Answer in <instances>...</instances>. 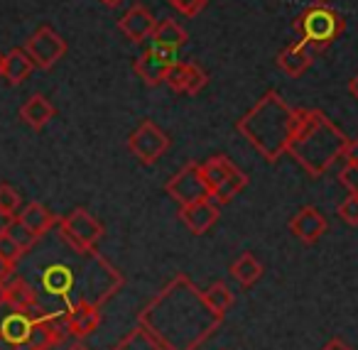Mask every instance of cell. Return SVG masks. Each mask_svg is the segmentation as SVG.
Instances as JSON below:
<instances>
[{
  "label": "cell",
  "mask_w": 358,
  "mask_h": 350,
  "mask_svg": "<svg viewBox=\"0 0 358 350\" xmlns=\"http://www.w3.org/2000/svg\"><path fill=\"white\" fill-rule=\"evenodd\" d=\"M338 182L348 189V194H358V164H348L338 172Z\"/></svg>",
  "instance_id": "36"
},
{
  "label": "cell",
  "mask_w": 358,
  "mask_h": 350,
  "mask_svg": "<svg viewBox=\"0 0 358 350\" xmlns=\"http://www.w3.org/2000/svg\"><path fill=\"white\" fill-rule=\"evenodd\" d=\"M245 187H248V177H245V172L236 169V172L231 174V177L226 179V182L221 184L216 191H211V198H214L219 206H226V203H229L234 196H238V194L243 191Z\"/></svg>",
  "instance_id": "27"
},
{
  "label": "cell",
  "mask_w": 358,
  "mask_h": 350,
  "mask_svg": "<svg viewBox=\"0 0 358 350\" xmlns=\"http://www.w3.org/2000/svg\"><path fill=\"white\" fill-rule=\"evenodd\" d=\"M348 91L353 94V99H358V74L351 79V84H348Z\"/></svg>",
  "instance_id": "41"
},
{
  "label": "cell",
  "mask_w": 358,
  "mask_h": 350,
  "mask_svg": "<svg viewBox=\"0 0 358 350\" xmlns=\"http://www.w3.org/2000/svg\"><path fill=\"white\" fill-rule=\"evenodd\" d=\"M221 321L224 316L211 309L204 291L182 272L174 275L138 316V323H143L164 350H196L216 333Z\"/></svg>",
  "instance_id": "1"
},
{
  "label": "cell",
  "mask_w": 358,
  "mask_h": 350,
  "mask_svg": "<svg viewBox=\"0 0 358 350\" xmlns=\"http://www.w3.org/2000/svg\"><path fill=\"white\" fill-rule=\"evenodd\" d=\"M13 275H15V265H13V262H8V260H3V257H0V286L6 284V282L10 279Z\"/></svg>",
  "instance_id": "38"
},
{
  "label": "cell",
  "mask_w": 358,
  "mask_h": 350,
  "mask_svg": "<svg viewBox=\"0 0 358 350\" xmlns=\"http://www.w3.org/2000/svg\"><path fill=\"white\" fill-rule=\"evenodd\" d=\"M32 328V319L25 311H10L0 326V338L10 340V343H27Z\"/></svg>",
  "instance_id": "22"
},
{
  "label": "cell",
  "mask_w": 358,
  "mask_h": 350,
  "mask_svg": "<svg viewBox=\"0 0 358 350\" xmlns=\"http://www.w3.org/2000/svg\"><path fill=\"white\" fill-rule=\"evenodd\" d=\"M327 218L322 216V211L314 206H304L289 221V231L297 240H302L304 245H314L319 238L327 233Z\"/></svg>",
  "instance_id": "13"
},
{
  "label": "cell",
  "mask_w": 358,
  "mask_h": 350,
  "mask_svg": "<svg viewBox=\"0 0 358 350\" xmlns=\"http://www.w3.org/2000/svg\"><path fill=\"white\" fill-rule=\"evenodd\" d=\"M13 221H15V216L0 208V235H3V233H8V228L13 226Z\"/></svg>",
  "instance_id": "39"
},
{
  "label": "cell",
  "mask_w": 358,
  "mask_h": 350,
  "mask_svg": "<svg viewBox=\"0 0 358 350\" xmlns=\"http://www.w3.org/2000/svg\"><path fill=\"white\" fill-rule=\"evenodd\" d=\"M346 143V135L322 110L302 108L297 133H294L287 152L297 159V164L309 177H322L338 157H343Z\"/></svg>",
  "instance_id": "3"
},
{
  "label": "cell",
  "mask_w": 358,
  "mask_h": 350,
  "mask_svg": "<svg viewBox=\"0 0 358 350\" xmlns=\"http://www.w3.org/2000/svg\"><path fill=\"white\" fill-rule=\"evenodd\" d=\"M167 3H169V6H172V3H174V0H167Z\"/></svg>",
  "instance_id": "45"
},
{
  "label": "cell",
  "mask_w": 358,
  "mask_h": 350,
  "mask_svg": "<svg viewBox=\"0 0 358 350\" xmlns=\"http://www.w3.org/2000/svg\"><path fill=\"white\" fill-rule=\"evenodd\" d=\"M206 81H209V76H206V71L201 69L199 64H189V76H187V91L185 94H199L201 89L206 86Z\"/></svg>",
  "instance_id": "34"
},
{
  "label": "cell",
  "mask_w": 358,
  "mask_h": 350,
  "mask_svg": "<svg viewBox=\"0 0 358 350\" xmlns=\"http://www.w3.org/2000/svg\"><path fill=\"white\" fill-rule=\"evenodd\" d=\"M167 194L172 201H177L179 206H189V203L204 201L211 196V189L206 184L204 174H201V164L189 162L179 169L172 179L167 182Z\"/></svg>",
  "instance_id": "7"
},
{
  "label": "cell",
  "mask_w": 358,
  "mask_h": 350,
  "mask_svg": "<svg viewBox=\"0 0 358 350\" xmlns=\"http://www.w3.org/2000/svg\"><path fill=\"white\" fill-rule=\"evenodd\" d=\"M128 150L140 164H155L169 150V138L159 125H155L152 120H145L138 130L130 133Z\"/></svg>",
  "instance_id": "8"
},
{
  "label": "cell",
  "mask_w": 358,
  "mask_h": 350,
  "mask_svg": "<svg viewBox=\"0 0 358 350\" xmlns=\"http://www.w3.org/2000/svg\"><path fill=\"white\" fill-rule=\"evenodd\" d=\"M17 221L22 223V226H27L32 233H35L37 238H45L47 233L52 231V228L57 226V216L50 211V208H45L42 203L32 201L27 203L25 208H22L20 213H17Z\"/></svg>",
  "instance_id": "18"
},
{
  "label": "cell",
  "mask_w": 358,
  "mask_h": 350,
  "mask_svg": "<svg viewBox=\"0 0 358 350\" xmlns=\"http://www.w3.org/2000/svg\"><path fill=\"white\" fill-rule=\"evenodd\" d=\"M155 27H157V22H155L152 13H150L145 6H133L118 20V30L123 32L130 42L150 40V37H152V32H155Z\"/></svg>",
  "instance_id": "15"
},
{
  "label": "cell",
  "mask_w": 358,
  "mask_h": 350,
  "mask_svg": "<svg viewBox=\"0 0 358 350\" xmlns=\"http://www.w3.org/2000/svg\"><path fill=\"white\" fill-rule=\"evenodd\" d=\"M55 113H57L55 105H52L50 99H45L42 94L30 96V99H27L25 103H22V108H20V118L35 130L45 128V125L55 118Z\"/></svg>",
  "instance_id": "20"
},
{
  "label": "cell",
  "mask_w": 358,
  "mask_h": 350,
  "mask_svg": "<svg viewBox=\"0 0 358 350\" xmlns=\"http://www.w3.org/2000/svg\"><path fill=\"white\" fill-rule=\"evenodd\" d=\"M22 255H25V250L13 240L10 233H3V235H0V257L8 260V262H13V265L17 267V262L22 260Z\"/></svg>",
  "instance_id": "31"
},
{
  "label": "cell",
  "mask_w": 358,
  "mask_h": 350,
  "mask_svg": "<svg viewBox=\"0 0 358 350\" xmlns=\"http://www.w3.org/2000/svg\"><path fill=\"white\" fill-rule=\"evenodd\" d=\"M32 69H35V61L30 59V54L25 50H10L6 54V74H3V79L8 84L17 86L32 74Z\"/></svg>",
  "instance_id": "21"
},
{
  "label": "cell",
  "mask_w": 358,
  "mask_h": 350,
  "mask_svg": "<svg viewBox=\"0 0 358 350\" xmlns=\"http://www.w3.org/2000/svg\"><path fill=\"white\" fill-rule=\"evenodd\" d=\"M3 74H6V54L0 52V79H3Z\"/></svg>",
  "instance_id": "42"
},
{
  "label": "cell",
  "mask_w": 358,
  "mask_h": 350,
  "mask_svg": "<svg viewBox=\"0 0 358 350\" xmlns=\"http://www.w3.org/2000/svg\"><path fill=\"white\" fill-rule=\"evenodd\" d=\"M66 350H89V348H86L84 343H74V345H69Z\"/></svg>",
  "instance_id": "44"
},
{
  "label": "cell",
  "mask_w": 358,
  "mask_h": 350,
  "mask_svg": "<svg viewBox=\"0 0 358 350\" xmlns=\"http://www.w3.org/2000/svg\"><path fill=\"white\" fill-rule=\"evenodd\" d=\"M0 289H3V299L17 311H25V309H30L32 304H37V291L32 289L25 282V277H20V275H13Z\"/></svg>",
  "instance_id": "19"
},
{
  "label": "cell",
  "mask_w": 358,
  "mask_h": 350,
  "mask_svg": "<svg viewBox=\"0 0 358 350\" xmlns=\"http://www.w3.org/2000/svg\"><path fill=\"white\" fill-rule=\"evenodd\" d=\"M101 3H103V6H108V8H115L118 3H123V0H101Z\"/></svg>",
  "instance_id": "43"
},
{
  "label": "cell",
  "mask_w": 358,
  "mask_h": 350,
  "mask_svg": "<svg viewBox=\"0 0 358 350\" xmlns=\"http://www.w3.org/2000/svg\"><path fill=\"white\" fill-rule=\"evenodd\" d=\"M314 54H317V52H314L312 47L304 45L302 40H297V42H292V45H287L278 54V66L287 76H302L304 71L314 64Z\"/></svg>",
  "instance_id": "16"
},
{
  "label": "cell",
  "mask_w": 358,
  "mask_h": 350,
  "mask_svg": "<svg viewBox=\"0 0 358 350\" xmlns=\"http://www.w3.org/2000/svg\"><path fill=\"white\" fill-rule=\"evenodd\" d=\"M204 296H206V301H209L211 309L221 316H226V311L234 306V291L226 286V282H214V284L204 291Z\"/></svg>",
  "instance_id": "28"
},
{
  "label": "cell",
  "mask_w": 358,
  "mask_h": 350,
  "mask_svg": "<svg viewBox=\"0 0 358 350\" xmlns=\"http://www.w3.org/2000/svg\"><path fill=\"white\" fill-rule=\"evenodd\" d=\"M322 350H353V348H351V345H348V343H343L341 338H331L327 345H324Z\"/></svg>",
  "instance_id": "40"
},
{
  "label": "cell",
  "mask_w": 358,
  "mask_h": 350,
  "mask_svg": "<svg viewBox=\"0 0 358 350\" xmlns=\"http://www.w3.org/2000/svg\"><path fill=\"white\" fill-rule=\"evenodd\" d=\"M113 350H164V348L157 343V338H155L143 323H138L133 330L125 333L123 340H118V343L113 345Z\"/></svg>",
  "instance_id": "26"
},
{
  "label": "cell",
  "mask_w": 358,
  "mask_h": 350,
  "mask_svg": "<svg viewBox=\"0 0 358 350\" xmlns=\"http://www.w3.org/2000/svg\"><path fill=\"white\" fill-rule=\"evenodd\" d=\"M338 216L341 221H346L348 226H358V194H348L341 203H338Z\"/></svg>",
  "instance_id": "32"
},
{
  "label": "cell",
  "mask_w": 358,
  "mask_h": 350,
  "mask_svg": "<svg viewBox=\"0 0 358 350\" xmlns=\"http://www.w3.org/2000/svg\"><path fill=\"white\" fill-rule=\"evenodd\" d=\"M346 22H343V15L331 8L324 0H317L309 8H304L302 13L294 20V30H297L299 40L304 45H309L314 52H324L338 40V35L343 32Z\"/></svg>",
  "instance_id": "4"
},
{
  "label": "cell",
  "mask_w": 358,
  "mask_h": 350,
  "mask_svg": "<svg viewBox=\"0 0 358 350\" xmlns=\"http://www.w3.org/2000/svg\"><path fill=\"white\" fill-rule=\"evenodd\" d=\"M236 169L238 167H236L226 154H216V157H209L204 164H201V174H204V179H206V184H209L211 191H216V189H219L221 184H224L226 179L236 172Z\"/></svg>",
  "instance_id": "23"
},
{
  "label": "cell",
  "mask_w": 358,
  "mask_h": 350,
  "mask_svg": "<svg viewBox=\"0 0 358 350\" xmlns=\"http://www.w3.org/2000/svg\"><path fill=\"white\" fill-rule=\"evenodd\" d=\"M0 208L15 216L20 208V194L10 187V184H0Z\"/></svg>",
  "instance_id": "33"
},
{
  "label": "cell",
  "mask_w": 358,
  "mask_h": 350,
  "mask_svg": "<svg viewBox=\"0 0 358 350\" xmlns=\"http://www.w3.org/2000/svg\"><path fill=\"white\" fill-rule=\"evenodd\" d=\"M64 314L66 323H69V333L74 338H86V335H91L101 326V306L91 304L86 299L71 301Z\"/></svg>",
  "instance_id": "12"
},
{
  "label": "cell",
  "mask_w": 358,
  "mask_h": 350,
  "mask_svg": "<svg viewBox=\"0 0 358 350\" xmlns=\"http://www.w3.org/2000/svg\"><path fill=\"white\" fill-rule=\"evenodd\" d=\"M66 335H71L69 323H66V314H62V316L47 314L45 319L32 321L27 343H30L32 350H52L64 343Z\"/></svg>",
  "instance_id": "11"
},
{
  "label": "cell",
  "mask_w": 358,
  "mask_h": 350,
  "mask_svg": "<svg viewBox=\"0 0 358 350\" xmlns=\"http://www.w3.org/2000/svg\"><path fill=\"white\" fill-rule=\"evenodd\" d=\"M123 286V275L115 267H110L99 252H86L84 265V289L79 299H86L91 304L101 306Z\"/></svg>",
  "instance_id": "5"
},
{
  "label": "cell",
  "mask_w": 358,
  "mask_h": 350,
  "mask_svg": "<svg viewBox=\"0 0 358 350\" xmlns=\"http://www.w3.org/2000/svg\"><path fill=\"white\" fill-rule=\"evenodd\" d=\"M8 233H10V235H13V240H15L17 245H20L25 252H27V250H32V247L37 245V240H40V238H37L35 233L30 231V228H27V226H22V223L17 221V216H15V221H13V226L8 228Z\"/></svg>",
  "instance_id": "30"
},
{
  "label": "cell",
  "mask_w": 358,
  "mask_h": 350,
  "mask_svg": "<svg viewBox=\"0 0 358 350\" xmlns=\"http://www.w3.org/2000/svg\"><path fill=\"white\" fill-rule=\"evenodd\" d=\"M152 45H162V47H174V50H179V47H185L187 45V30L179 22L174 20H162L157 22V27H155L152 32Z\"/></svg>",
  "instance_id": "25"
},
{
  "label": "cell",
  "mask_w": 358,
  "mask_h": 350,
  "mask_svg": "<svg viewBox=\"0 0 358 350\" xmlns=\"http://www.w3.org/2000/svg\"><path fill=\"white\" fill-rule=\"evenodd\" d=\"M25 52L30 54V59L35 61L37 69L47 71L66 54V40L59 32L52 30V27H40V30L30 35V40H27V45H25Z\"/></svg>",
  "instance_id": "9"
},
{
  "label": "cell",
  "mask_w": 358,
  "mask_h": 350,
  "mask_svg": "<svg viewBox=\"0 0 358 350\" xmlns=\"http://www.w3.org/2000/svg\"><path fill=\"white\" fill-rule=\"evenodd\" d=\"M299 115L302 108H292L278 91H268L238 120L236 128L265 162H278L289 150V143L297 133Z\"/></svg>",
  "instance_id": "2"
},
{
  "label": "cell",
  "mask_w": 358,
  "mask_h": 350,
  "mask_svg": "<svg viewBox=\"0 0 358 350\" xmlns=\"http://www.w3.org/2000/svg\"><path fill=\"white\" fill-rule=\"evenodd\" d=\"M174 61H179V50H174V47L152 45L150 50H145L143 54L135 59L133 69L148 86H159V84H164L167 69L174 64Z\"/></svg>",
  "instance_id": "10"
},
{
  "label": "cell",
  "mask_w": 358,
  "mask_h": 350,
  "mask_svg": "<svg viewBox=\"0 0 358 350\" xmlns=\"http://www.w3.org/2000/svg\"><path fill=\"white\" fill-rule=\"evenodd\" d=\"M187 76H189V61H174L167 69L164 84L174 91V94H185L187 91Z\"/></svg>",
  "instance_id": "29"
},
{
  "label": "cell",
  "mask_w": 358,
  "mask_h": 350,
  "mask_svg": "<svg viewBox=\"0 0 358 350\" xmlns=\"http://www.w3.org/2000/svg\"><path fill=\"white\" fill-rule=\"evenodd\" d=\"M343 159L348 164H358V138L356 140H348L346 150H343Z\"/></svg>",
  "instance_id": "37"
},
{
  "label": "cell",
  "mask_w": 358,
  "mask_h": 350,
  "mask_svg": "<svg viewBox=\"0 0 358 350\" xmlns=\"http://www.w3.org/2000/svg\"><path fill=\"white\" fill-rule=\"evenodd\" d=\"M221 216V206L214 198H204V201L189 203V206H179V218L185 221V226L189 228L194 235H204Z\"/></svg>",
  "instance_id": "14"
},
{
  "label": "cell",
  "mask_w": 358,
  "mask_h": 350,
  "mask_svg": "<svg viewBox=\"0 0 358 350\" xmlns=\"http://www.w3.org/2000/svg\"><path fill=\"white\" fill-rule=\"evenodd\" d=\"M74 284H76V279L69 265L57 262V265H50L42 272V286H45V291L52 296H64L66 299V296L71 294V289H74Z\"/></svg>",
  "instance_id": "17"
},
{
  "label": "cell",
  "mask_w": 358,
  "mask_h": 350,
  "mask_svg": "<svg viewBox=\"0 0 358 350\" xmlns=\"http://www.w3.org/2000/svg\"><path fill=\"white\" fill-rule=\"evenodd\" d=\"M231 275L238 279L241 286H253L263 277V265L253 252H243L238 260L231 265Z\"/></svg>",
  "instance_id": "24"
},
{
  "label": "cell",
  "mask_w": 358,
  "mask_h": 350,
  "mask_svg": "<svg viewBox=\"0 0 358 350\" xmlns=\"http://www.w3.org/2000/svg\"><path fill=\"white\" fill-rule=\"evenodd\" d=\"M206 3H209V0H174L172 6H174V10H179L182 15L194 17V15H199V13L204 10Z\"/></svg>",
  "instance_id": "35"
},
{
  "label": "cell",
  "mask_w": 358,
  "mask_h": 350,
  "mask_svg": "<svg viewBox=\"0 0 358 350\" xmlns=\"http://www.w3.org/2000/svg\"><path fill=\"white\" fill-rule=\"evenodd\" d=\"M59 233L76 252L86 255V252H94L103 238V223L91 216L86 208H74L59 221Z\"/></svg>",
  "instance_id": "6"
}]
</instances>
